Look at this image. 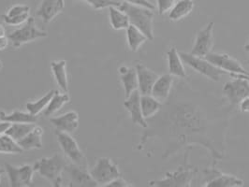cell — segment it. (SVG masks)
<instances>
[{
  "label": "cell",
  "mask_w": 249,
  "mask_h": 187,
  "mask_svg": "<svg viewBox=\"0 0 249 187\" xmlns=\"http://www.w3.org/2000/svg\"><path fill=\"white\" fill-rule=\"evenodd\" d=\"M50 122L56 130L71 134L75 132L79 127V114L75 111H71L60 116L51 118Z\"/></svg>",
  "instance_id": "16"
},
{
  "label": "cell",
  "mask_w": 249,
  "mask_h": 187,
  "mask_svg": "<svg viewBox=\"0 0 249 187\" xmlns=\"http://www.w3.org/2000/svg\"><path fill=\"white\" fill-rule=\"evenodd\" d=\"M5 170L9 176L12 187H29L33 186V175L35 173L33 166L23 165L14 167L11 164H5Z\"/></svg>",
  "instance_id": "8"
},
{
  "label": "cell",
  "mask_w": 249,
  "mask_h": 187,
  "mask_svg": "<svg viewBox=\"0 0 249 187\" xmlns=\"http://www.w3.org/2000/svg\"><path fill=\"white\" fill-rule=\"evenodd\" d=\"M6 36V30L5 27L2 25H0V37H5Z\"/></svg>",
  "instance_id": "41"
},
{
  "label": "cell",
  "mask_w": 249,
  "mask_h": 187,
  "mask_svg": "<svg viewBox=\"0 0 249 187\" xmlns=\"http://www.w3.org/2000/svg\"><path fill=\"white\" fill-rule=\"evenodd\" d=\"M90 174L99 186L103 187L121 176L117 165L108 157L99 158L96 165L90 170Z\"/></svg>",
  "instance_id": "7"
},
{
  "label": "cell",
  "mask_w": 249,
  "mask_h": 187,
  "mask_svg": "<svg viewBox=\"0 0 249 187\" xmlns=\"http://www.w3.org/2000/svg\"><path fill=\"white\" fill-rule=\"evenodd\" d=\"M0 183H1V180H0Z\"/></svg>",
  "instance_id": "46"
},
{
  "label": "cell",
  "mask_w": 249,
  "mask_h": 187,
  "mask_svg": "<svg viewBox=\"0 0 249 187\" xmlns=\"http://www.w3.org/2000/svg\"><path fill=\"white\" fill-rule=\"evenodd\" d=\"M109 18L111 26L114 30L126 29L130 25L127 14L121 11L118 7L112 6L109 8Z\"/></svg>",
  "instance_id": "27"
},
{
  "label": "cell",
  "mask_w": 249,
  "mask_h": 187,
  "mask_svg": "<svg viewBox=\"0 0 249 187\" xmlns=\"http://www.w3.org/2000/svg\"><path fill=\"white\" fill-rule=\"evenodd\" d=\"M213 25L214 23L210 22L208 25L199 30L194 40V44L190 53L200 57H205L212 51L213 45Z\"/></svg>",
  "instance_id": "11"
},
{
  "label": "cell",
  "mask_w": 249,
  "mask_h": 187,
  "mask_svg": "<svg viewBox=\"0 0 249 187\" xmlns=\"http://www.w3.org/2000/svg\"><path fill=\"white\" fill-rule=\"evenodd\" d=\"M1 120L11 124H36L37 117L28 112L14 111L9 114L1 112Z\"/></svg>",
  "instance_id": "25"
},
{
  "label": "cell",
  "mask_w": 249,
  "mask_h": 187,
  "mask_svg": "<svg viewBox=\"0 0 249 187\" xmlns=\"http://www.w3.org/2000/svg\"><path fill=\"white\" fill-rule=\"evenodd\" d=\"M124 2H127V3L131 4V5L144 7L146 9H149L151 11H155L156 10V6L154 4H152L149 0H124Z\"/></svg>",
  "instance_id": "36"
},
{
  "label": "cell",
  "mask_w": 249,
  "mask_h": 187,
  "mask_svg": "<svg viewBox=\"0 0 249 187\" xmlns=\"http://www.w3.org/2000/svg\"><path fill=\"white\" fill-rule=\"evenodd\" d=\"M2 67H3V64L0 61V68H2Z\"/></svg>",
  "instance_id": "44"
},
{
  "label": "cell",
  "mask_w": 249,
  "mask_h": 187,
  "mask_svg": "<svg viewBox=\"0 0 249 187\" xmlns=\"http://www.w3.org/2000/svg\"><path fill=\"white\" fill-rule=\"evenodd\" d=\"M1 17L7 25H20L22 24H25L30 16H29V13H25V14L18 15V16H13V17H9L6 14H3Z\"/></svg>",
  "instance_id": "33"
},
{
  "label": "cell",
  "mask_w": 249,
  "mask_h": 187,
  "mask_svg": "<svg viewBox=\"0 0 249 187\" xmlns=\"http://www.w3.org/2000/svg\"><path fill=\"white\" fill-rule=\"evenodd\" d=\"M120 80L123 85L125 99L128 98L134 91L138 90V77L136 68L122 66L118 69Z\"/></svg>",
  "instance_id": "18"
},
{
  "label": "cell",
  "mask_w": 249,
  "mask_h": 187,
  "mask_svg": "<svg viewBox=\"0 0 249 187\" xmlns=\"http://www.w3.org/2000/svg\"><path fill=\"white\" fill-rule=\"evenodd\" d=\"M167 58L169 73L180 79H186L187 74L185 65L180 56V52L175 47H172L167 51Z\"/></svg>",
  "instance_id": "19"
},
{
  "label": "cell",
  "mask_w": 249,
  "mask_h": 187,
  "mask_svg": "<svg viewBox=\"0 0 249 187\" xmlns=\"http://www.w3.org/2000/svg\"><path fill=\"white\" fill-rule=\"evenodd\" d=\"M125 30L127 45L132 51H137L141 46L148 40L147 37L134 25H129Z\"/></svg>",
  "instance_id": "26"
},
{
  "label": "cell",
  "mask_w": 249,
  "mask_h": 187,
  "mask_svg": "<svg viewBox=\"0 0 249 187\" xmlns=\"http://www.w3.org/2000/svg\"><path fill=\"white\" fill-rule=\"evenodd\" d=\"M54 92H55L54 90H51L46 95H44L42 98H40L39 100H36L34 102H28L25 105V108H26L27 112H30L31 114L36 115V116L37 114H39L40 112H43L47 108L53 96L54 95Z\"/></svg>",
  "instance_id": "30"
},
{
  "label": "cell",
  "mask_w": 249,
  "mask_h": 187,
  "mask_svg": "<svg viewBox=\"0 0 249 187\" xmlns=\"http://www.w3.org/2000/svg\"><path fill=\"white\" fill-rule=\"evenodd\" d=\"M194 9V1L193 0H179L176 2L173 9L169 12V19L173 22L180 21L186 18Z\"/></svg>",
  "instance_id": "22"
},
{
  "label": "cell",
  "mask_w": 249,
  "mask_h": 187,
  "mask_svg": "<svg viewBox=\"0 0 249 187\" xmlns=\"http://www.w3.org/2000/svg\"><path fill=\"white\" fill-rule=\"evenodd\" d=\"M0 121H2V120H1V112H0Z\"/></svg>",
  "instance_id": "45"
},
{
  "label": "cell",
  "mask_w": 249,
  "mask_h": 187,
  "mask_svg": "<svg viewBox=\"0 0 249 187\" xmlns=\"http://www.w3.org/2000/svg\"><path fill=\"white\" fill-rule=\"evenodd\" d=\"M195 170L189 168L180 167L174 172L166 173L164 178L150 182V186L157 187H191Z\"/></svg>",
  "instance_id": "6"
},
{
  "label": "cell",
  "mask_w": 249,
  "mask_h": 187,
  "mask_svg": "<svg viewBox=\"0 0 249 187\" xmlns=\"http://www.w3.org/2000/svg\"><path fill=\"white\" fill-rule=\"evenodd\" d=\"M206 60L212 63L218 68L228 72V74H243L249 76V71H247L244 67L235 58L231 57L227 53H217L210 52L205 57Z\"/></svg>",
  "instance_id": "10"
},
{
  "label": "cell",
  "mask_w": 249,
  "mask_h": 187,
  "mask_svg": "<svg viewBox=\"0 0 249 187\" xmlns=\"http://www.w3.org/2000/svg\"><path fill=\"white\" fill-rule=\"evenodd\" d=\"M124 107L130 114L131 121L134 125H140L143 128L148 127V123L143 117L141 108V93L139 90L134 91L124 102Z\"/></svg>",
  "instance_id": "13"
},
{
  "label": "cell",
  "mask_w": 249,
  "mask_h": 187,
  "mask_svg": "<svg viewBox=\"0 0 249 187\" xmlns=\"http://www.w3.org/2000/svg\"><path fill=\"white\" fill-rule=\"evenodd\" d=\"M56 137H57V140L59 142V145L61 146V149L63 150L64 153L72 162L76 165H79V166L87 167L86 157H85L82 150L80 149L77 141L70 135V133H66V132L57 130Z\"/></svg>",
  "instance_id": "9"
},
{
  "label": "cell",
  "mask_w": 249,
  "mask_h": 187,
  "mask_svg": "<svg viewBox=\"0 0 249 187\" xmlns=\"http://www.w3.org/2000/svg\"><path fill=\"white\" fill-rule=\"evenodd\" d=\"M35 126L36 124H12L10 128L7 130L6 134L11 136L14 140L18 142L20 139L29 134Z\"/></svg>",
  "instance_id": "31"
},
{
  "label": "cell",
  "mask_w": 249,
  "mask_h": 187,
  "mask_svg": "<svg viewBox=\"0 0 249 187\" xmlns=\"http://www.w3.org/2000/svg\"><path fill=\"white\" fill-rule=\"evenodd\" d=\"M244 49H245V51H246L248 53H249V38L248 39V42L245 44Z\"/></svg>",
  "instance_id": "42"
},
{
  "label": "cell",
  "mask_w": 249,
  "mask_h": 187,
  "mask_svg": "<svg viewBox=\"0 0 249 187\" xmlns=\"http://www.w3.org/2000/svg\"><path fill=\"white\" fill-rule=\"evenodd\" d=\"M244 186V181L236 176L225 174L222 172L204 185L205 187H243Z\"/></svg>",
  "instance_id": "23"
},
{
  "label": "cell",
  "mask_w": 249,
  "mask_h": 187,
  "mask_svg": "<svg viewBox=\"0 0 249 187\" xmlns=\"http://www.w3.org/2000/svg\"><path fill=\"white\" fill-rule=\"evenodd\" d=\"M233 80L227 82L222 88V93L231 107L236 108L245 98L249 97V81L238 74H231Z\"/></svg>",
  "instance_id": "5"
},
{
  "label": "cell",
  "mask_w": 249,
  "mask_h": 187,
  "mask_svg": "<svg viewBox=\"0 0 249 187\" xmlns=\"http://www.w3.org/2000/svg\"><path fill=\"white\" fill-rule=\"evenodd\" d=\"M44 130L42 127L36 125L34 129L25 137L18 141L19 145L24 151L42 148V136Z\"/></svg>",
  "instance_id": "20"
},
{
  "label": "cell",
  "mask_w": 249,
  "mask_h": 187,
  "mask_svg": "<svg viewBox=\"0 0 249 187\" xmlns=\"http://www.w3.org/2000/svg\"><path fill=\"white\" fill-rule=\"evenodd\" d=\"M158 11L160 15L169 13L175 6V0H157Z\"/></svg>",
  "instance_id": "34"
},
{
  "label": "cell",
  "mask_w": 249,
  "mask_h": 187,
  "mask_svg": "<svg viewBox=\"0 0 249 187\" xmlns=\"http://www.w3.org/2000/svg\"><path fill=\"white\" fill-rule=\"evenodd\" d=\"M180 56L184 64L213 82H219L221 76L228 74V72L218 68L204 57L194 55L190 52H180Z\"/></svg>",
  "instance_id": "3"
},
{
  "label": "cell",
  "mask_w": 249,
  "mask_h": 187,
  "mask_svg": "<svg viewBox=\"0 0 249 187\" xmlns=\"http://www.w3.org/2000/svg\"><path fill=\"white\" fill-rule=\"evenodd\" d=\"M24 150L21 148L19 143L14 140L8 134L0 135V153L7 154H18L22 153Z\"/></svg>",
  "instance_id": "29"
},
{
  "label": "cell",
  "mask_w": 249,
  "mask_h": 187,
  "mask_svg": "<svg viewBox=\"0 0 249 187\" xmlns=\"http://www.w3.org/2000/svg\"><path fill=\"white\" fill-rule=\"evenodd\" d=\"M141 108L143 117L147 120L161 111L162 103L152 95H141Z\"/></svg>",
  "instance_id": "24"
},
{
  "label": "cell",
  "mask_w": 249,
  "mask_h": 187,
  "mask_svg": "<svg viewBox=\"0 0 249 187\" xmlns=\"http://www.w3.org/2000/svg\"><path fill=\"white\" fill-rule=\"evenodd\" d=\"M132 187L131 185H129L126 181H124L123 178L118 177L116 179H114L111 183H109L108 185H106L104 187Z\"/></svg>",
  "instance_id": "37"
},
{
  "label": "cell",
  "mask_w": 249,
  "mask_h": 187,
  "mask_svg": "<svg viewBox=\"0 0 249 187\" xmlns=\"http://www.w3.org/2000/svg\"><path fill=\"white\" fill-rule=\"evenodd\" d=\"M11 123L9 122H6V121H0V135H3V134H6L7 130L10 128L11 126Z\"/></svg>",
  "instance_id": "39"
},
{
  "label": "cell",
  "mask_w": 249,
  "mask_h": 187,
  "mask_svg": "<svg viewBox=\"0 0 249 187\" xmlns=\"http://www.w3.org/2000/svg\"><path fill=\"white\" fill-rule=\"evenodd\" d=\"M25 13H30V8L28 6H26V5H15L8 11L6 15L9 16V17H13V16L22 15V14H25Z\"/></svg>",
  "instance_id": "35"
},
{
  "label": "cell",
  "mask_w": 249,
  "mask_h": 187,
  "mask_svg": "<svg viewBox=\"0 0 249 187\" xmlns=\"http://www.w3.org/2000/svg\"><path fill=\"white\" fill-rule=\"evenodd\" d=\"M240 111L242 112H246L249 113V97L245 98L244 100H242L239 105H238Z\"/></svg>",
  "instance_id": "38"
},
{
  "label": "cell",
  "mask_w": 249,
  "mask_h": 187,
  "mask_svg": "<svg viewBox=\"0 0 249 187\" xmlns=\"http://www.w3.org/2000/svg\"><path fill=\"white\" fill-rule=\"evenodd\" d=\"M5 171H6V170H4V169H1V168H0V176H1V175L3 174V173H4V172H5Z\"/></svg>",
  "instance_id": "43"
},
{
  "label": "cell",
  "mask_w": 249,
  "mask_h": 187,
  "mask_svg": "<svg viewBox=\"0 0 249 187\" xmlns=\"http://www.w3.org/2000/svg\"><path fill=\"white\" fill-rule=\"evenodd\" d=\"M69 101H70V96L68 93H65V92L59 93L58 91H55L47 108L43 111L44 115L47 117H51L52 115L58 112L64 105L69 103Z\"/></svg>",
  "instance_id": "28"
},
{
  "label": "cell",
  "mask_w": 249,
  "mask_h": 187,
  "mask_svg": "<svg viewBox=\"0 0 249 187\" xmlns=\"http://www.w3.org/2000/svg\"><path fill=\"white\" fill-rule=\"evenodd\" d=\"M65 8V0H42L37 16L42 19L44 24H49Z\"/></svg>",
  "instance_id": "15"
},
{
  "label": "cell",
  "mask_w": 249,
  "mask_h": 187,
  "mask_svg": "<svg viewBox=\"0 0 249 187\" xmlns=\"http://www.w3.org/2000/svg\"><path fill=\"white\" fill-rule=\"evenodd\" d=\"M66 167V160L59 153H55L51 157L41 158L33 165L35 172L48 180L54 187L62 186V174Z\"/></svg>",
  "instance_id": "1"
},
{
  "label": "cell",
  "mask_w": 249,
  "mask_h": 187,
  "mask_svg": "<svg viewBox=\"0 0 249 187\" xmlns=\"http://www.w3.org/2000/svg\"><path fill=\"white\" fill-rule=\"evenodd\" d=\"M47 37V32L39 29L36 25L34 17H29L25 25L14 30L8 37L12 41L14 48H19L23 44L31 42L38 38Z\"/></svg>",
  "instance_id": "4"
},
{
  "label": "cell",
  "mask_w": 249,
  "mask_h": 187,
  "mask_svg": "<svg viewBox=\"0 0 249 187\" xmlns=\"http://www.w3.org/2000/svg\"><path fill=\"white\" fill-rule=\"evenodd\" d=\"M51 68L57 85L60 87L63 92L68 93L69 81H68V72H67V61L66 60L52 61Z\"/></svg>",
  "instance_id": "21"
},
{
  "label": "cell",
  "mask_w": 249,
  "mask_h": 187,
  "mask_svg": "<svg viewBox=\"0 0 249 187\" xmlns=\"http://www.w3.org/2000/svg\"><path fill=\"white\" fill-rule=\"evenodd\" d=\"M118 8L127 14L130 25L139 28L147 37L148 40H154V11L144 7L131 5L127 2L121 3Z\"/></svg>",
  "instance_id": "2"
},
{
  "label": "cell",
  "mask_w": 249,
  "mask_h": 187,
  "mask_svg": "<svg viewBox=\"0 0 249 187\" xmlns=\"http://www.w3.org/2000/svg\"><path fill=\"white\" fill-rule=\"evenodd\" d=\"M9 37H0V51H4L7 49L8 45H9Z\"/></svg>",
  "instance_id": "40"
},
{
  "label": "cell",
  "mask_w": 249,
  "mask_h": 187,
  "mask_svg": "<svg viewBox=\"0 0 249 187\" xmlns=\"http://www.w3.org/2000/svg\"><path fill=\"white\" fill-rule=\"evenodd\" d=\"M89 4L94 10H102L110 7H120L121 3L114 0H81Z\"/></svg>",
  "instance_id": "32"
},
{
  "label": "cell",
  "mask_w": 249,
  "mask_h": 187,
  "mask_svg": "<svg viewBox=\"0 0 249 187\" xmlns=\"http://www.w3.org/2000/svg\"><path fill=\"white\" fill-rule=\"evenodd\" d=\"M135 68L137 71L139 92L141 95H151L152 88L160 75L142 64H138Z\"/></svg>",
  "instance_id": "14"
},
{
  "label": "cell",
  "mask_w": 249,
  "mask_h": 187,
  "mask_svg": "<svg viewBox=\"0 0 249 187\" xmlns=\"http://www.w3.org/2000/svg\"><path fill=\"white\" fill-rule=\"evenodd\" d=\"M174 85V76L168 73L160 76L156 83L154 84V86L152 88L151 95L159 100L160 102L164 103L169 99L171 95V91Z\"/></svg>",
  "instance_id": "17"
},
{
  "label": "cell",
  "mask_w": 249,
  "mask_h": 187,
  "mask_svg": "<svg viewBox=\"0 0 249 187\" xmlns=\"http://www.w3.org/2000/svg\"><path fill=\"white\" fill-rule=\"evenodd\" d=\"M65 170L70 175L71 187H97L98 183L93 179L88 170L87 167L79 166L76 164L67 165Z\"/></svg>",
  "instance_id": "12"
}]
</instances>
